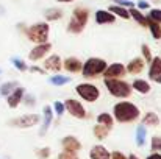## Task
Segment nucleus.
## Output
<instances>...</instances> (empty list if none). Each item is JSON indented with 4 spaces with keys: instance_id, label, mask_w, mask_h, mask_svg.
<instances>
[{
    "instance_id": "1",
    "label": "nucleus",
    "mask_w": 161,
    "mask_h": 159,
    "mask_svg": "<svg viewBox=\"0 0 161 159\" xmlns=\"http://www.w3.org/2000/svg\"><path fill=\"white\" fill-rule=\"evenodd\" d=\"M113 115L117 122L128 123L139 117V108L130 102H119L113 108Z\"/></svg>"
},
{
    "instance_id": "2",
    "label": "nucleus",
    "mask_w": 161,
    "mask_h": 159,
    "mask_svg": "<svg viewBox=\"0 0 161 159\" xmlns=\"http://www.w3.org/2000/svg\"><path fill=\"white\" fill-rule=\"evenodd\" d=\"M103 84L107 86L109 94L117 98H127L131 95V86L128 83L122 81L120 78H105Z\"/></svg>"
},
{
    "instance_id": "3",
    "label": "nucleus",
    "mask_w": 161,
    "mask_h": 159,
    "mask_svg": "<svg viewBox=\"0 0 161 159\" xmlns=\"http://www.w3.org/2000/svg\"><path fill=\"white\" fill-rule=\"evenodd\" d=\"M88 17H89V13L86 8H75L74 13H72V19L69 20V25H67V30L70 33H81L83 28L86 27L88 24Z\"/></svg>"
},
{
    "instance_id": "4",
    "label": "nucleus",
    "mask_w": 161,
    "mask_h": 159,
    "mask_svg": "<svg viewBox=\"0 0 161 159\" xmlns=\"http://www.w3.org/2000/svg\"><path fill=\"white\" fill-rule=\"evenodd\" d=\"M107 61L102 58H89L86 59V62L81 66V73L86 78H92L97 77L100 73H103V70L107 69Z\"/></svg>"
},
{
    "instance_id": "5",
    "label": "nucleus",
    "mask_w": 161,
    "mask_h": 159,
    "mask_svg": "<svg viewBox=\"0 0 161 159\" xmlns=\"http://www.w3.org/2000/svg\"><path fill=\"white\" fill-rule=\"evenodd\" d=\"M49 31H50V27L47 24H35L27 30V36L30 41L36 44H44L49 39Z\"/></svg>"
},
{
    "instance_id": "6",
    "label": "nucleus",
    "mask_w": 161,
    "mask_h": 159,
    "mask_svg": "<svg viewBox=\"0 0 161 159\" xmlns=\"http://www.w3.org/2000/svg\"><path fill=\"white\" fill-rule=\"evenodd\" d=\"M75 91H77L78 97H81L83 100H86V102H89V103L96 102V100L100 97L99 87L94 86V84H91V83H80V84H77Z\"/></svg>"
},
{
    "instance_id": "7",
    "label": "nucleus",
    "mask_w": 161,
    "mask_h": 159,
    "mask_svg": "<svg viewBox=\"0 0 161 159\" xmlns=\"http://www.w3.org/2000/svg\"><path fill=\"white\" fill-rule=\"evenodd\" d=\"M39 119L41 117L38 114H24L20 117H16V119L9 120V125L16 126V128H31V126L39 123Z\"/></svg>"
},
{
    "instance_id": "8",
    "label": "nucleus",
    "mask_w": 161,
    "mask_h": 159,
    "mask_svg": "<svg viewBox=\"0 0 161 159\" xmlns=\"http://www.w3.org/2000/svg\"><path fill=\"white\" fill-rule=\"evenodd\" d=\"M64 109H67L69 114L74 115L75 119H85V117H86V109L83 108V105H81L78 100L67 98L66 103H64Z\"/></svg>"
},
{
    "instance_id": "9",
    "label": "nucleus",
    "mask_w": 161,
    "mask_h": 159,
    "mask_svg": "<svg viewBox=\"0 0 161 159\" xmlns=\"http://www.w3.org/2000/svg\"><path fill=\"white\" fill-rule=\"evenodd\" d=\"M50 49H52V45L49 44V42H44V44H38L31 52L28 53V59L30 61H38V59H41V58H44L47 53L50 52Z\"/></svg>"
},
{
    "instance_id": "10",
    "label": "nucleus",
    "mask_w": 161,
    "mask_h": 159,
    "mask_svg": "<svg viewBox=\"0 0 161 159\" xmlns=\"http://www.w3.org/2000/svg\"><path fill=\"white\" fill-rule=\"evenodd\" d=\"M125 72L127 70H125V67L122 64L114 62L111 66H107V69L103 70V75H105V78H120V77L125 75Z\"/></svg>"
},
{
    "instance_id": "11",
    "label": "nucleus",
    "mask_w": 161,
    "mask_h": 159,
    "mask_svg": "<svg viewBox=\"0 0 161 159\" xmlns=\"http://www.w3.org/2000/svg\"><path fill=\"white\" fill-rule=\"evenodd\" d=\"M61 145H63V150L64 151H70V153H77L80 148H81V144L77 137L74 136H66L63 140H61Z\"/></svg>"
},
{
    "instance_id": "12",
    "label": "nucleus",
    "mask_w": 161,
    "mask_h": 159,
    "mask_svg": "<svg viewBox=\"0 0 161 159\" xmlns=\"http://www.w3.org/2000/svg\"><path fill=\"white\" fill-rule=\"evenodd\" d=\"M24 94H25V91H24V87H20V86H17L6 98V102H8V106L9 108H17V106L20 105V102L24 100Z\"/></svg>"
},
{
    "instance_id": "13",
    "label": "nucleus",
    "mask_w": 161,
    "mask_h": 159,
    "mask_svg": "<svg viewBox=\"0 0 161 159\" xmlns=\"http://www.w3.org/2000/svg\"><path fill=\"white\" fill-rule=\"evenodd\" d=\"M42 66H44V70L59 72L61 67H63V61H61V58H59L58 55H52V56H49V58L42 62Z\"/></svg>"
},
{
    "instance_id": "14",
    "label": "nucleus",
    "mask_w": 161,
    "mask_h": 159,
    "mask_svg": "<svg viewBox=\"0 0 161 159\" xmlns=\"http://www.w3.org/2000/svg\"><path fill=\"white\" fill-rule=\"evenodd\" d=\"M81 61L78 59V58H75V56H69V58H66L64 61H63V67L67 70V72H72V73H75V72H80L81 70Z\"/></svg>"
},
{
    "instance_id": "15",
    "label": "nucleus",
    "mask_w": 161,
    "mask_h": 159,
    "mask_svg": "<svg viewBox=\"0 0 161 159\" xmlns=\"http://www.w3.org/2000/svg\"><path fill=\"white\" fill-rule=\"evenodd\" d=\"M116 20L114 14L109 13V11H105V9H97L96 11V22L99 25H103V24H113Z\"/></svg>"
},
{
    "instance_id": "16",
    "label": "nucleus",
    "mask_w": 161,
    "mask_h": 159,
    "mask_svg": "<svg viewBox=\"0 0 161 159\" xmlns=\"http://www.w3.org/2000/svg\"><path fill=\"white\" fill-rule=\"evenodd\" d=\"M42 112H44V122H42V128H41V131H39V134L41 136H44L46 133H47V130L50 128V123H52V117H53V111H52V106H44V109H42Z\"/></svg>"
},
{
    "instance_id": "17",
    "label": "nucleus",
    "mask_w": 161,
    "mask_h": 159,
    "mask_svg": "<svg viewBox=\"0 0 161 159\" xmlns=\"http://www.w3.org/2000/svg\"><path fill=\"white\" fill-rule=\"evenodd\" d=\"M109 156H111V153L103 145H94L89 151V158L91 159H109Z\"/></svg>"
},
{
    "instance_id": "18",
    "label": "nucleus",
    "mask_w": 161,
    "mask_h": 159,
    "mask_svg": "<svg viewBox=\"0 0 161 159\" xmlns=\"http://www.w3.org/2000/svg\"><path fill=\"white\" fill-rule=\"evenodd\" d=\"M142 69H144V59L142 58H135V59H131L128 62V66H127L125 70L128 73H131V75H136V73H141Z\"/></svg>"
},
{
    "instance_id": "19",
    "label": "nucleus",
    "mask_w": 161,
    "mask_h": 159,
    "mask_svg": "<svg viewBox=\"0 0 161 159\" xmlns=\"http://www.w3.org/2000/svg\"><path fill=\"white\" fill-rule=\"evenodd\" d=\"M161 75V58H152L150 61V69H149V77L153 80L155 77Z\"/></svg>"
},
{
    "instance_id": "20",
    "label": "nucleus",
    "mask_w": 161,
    "mask_h": 159,
    "mask_svg": "<svg viewBox=\"0 0 161 159\" xmlns=\"http://www.w3.org/2000/svg\"><path fill=\"white\" fill-rule=\"evenodd\" d=\"M128 14H130V17H133L141 27H147V17H146L138 8H133V6H131V9L128 11Z\"/></svg>"
},
{
    "instance_id": "21",
    "label": "nucleus",
    "mask_w": 161,
    "mask_h": 159,
    "mask_svg": "<svg viewBox=\"0 0 161 159\" xmlns=\"http://www.w3.org/2000/svg\"><path fill=\"white\" fill-rule=\"evenodd\" d=\"M136 92H139V94H149L150 92V84L146 81V80H135L133 81V86H131Z\"/></svg>"
},
{
    "instance_id": "22",
    "label": "nucleus",
    "mask_w": 161,
    "mask_h": 159,
    "mask_svg": "<svg viewBox=\"0 0 161 159\" xmlns=\"http://www.w3.org/2000/svg\"><path fill=\"white\" fill-rule=\"evenodd\" d=\"M142 125H149V126H157V125H160V117L155 114V112H152V111H149V112H146V115L142 117Z\"/></svg>"
},
{
    "instance_id": "23",
    "label": "nucleus",
    "mask_w": 161,
    "mask_h": 159,
    "mask_svg": "<svg viewBox=\"0 0 161 159\" xmlns=\"http://www.w3.org/2000/svg\"><path fill=\"white\" fill-rule=\"evenodd\" d=\"M146 137H147L146 125H138V128H136V145H138V147H144Z\"/></svg>"
},
{
    "instance_id": "24",
    "label": "nucleus",
    "mask_w": 161,
    "mask_h": 159,
    "mask_svg": "<svg viewBox=\"0 0 161 159\" xmlns=\"http://www.w3.org/2000/svg\"><path fill=\"white\" fill-rule=\"evenodd\" d=\"M97 123L99 125H103V126H107V128H113V123H114V119L108 114V112H102V114H99L97 115Z\"/></svg>"
},
{
    "instance_id": "25",
    "label": "nucleus",
    "mask_w": 161,
    "mask_h": 159,
    "mask_svg": "<svg viewBox=\"0 0 161 159\" xmlns=\"http://www.w3.org/2000/svg\"><path fill=\"white\" fill-rule=\"evenodd\" d=\"M108 11H109V13H114L116 16H119V17H122V19H130L128 9H125V8L120 6V5H111Z\"/></svg>"
},
{
    "instance_id": "26",
    "label": "nucleus",
    "mask_w": 161,
    "mask_h": 159,
    "mask_svg": "<svg viewBox=\"0 0 161 159\" xmlns=\"http://www.w3.org/2000/svg\"><path fill=\"white\" fill-rule=\"evenodd\" d=\"M147 27L150 28L153 39H160L161 38V25L160 24L155 22V20H152V19H147Z\"/></svg>"
},
{
    "instance_id": "27",
    "label": "nucleus",
    "mask_w": 161,
    "mask_h": 159,
    "mask_svg": "<svg viewBox=\"0 0 161 159\" xmlns=\"http://www.w3.org/2000/svg\"><path fill=\"white\" fill-rule=\"evenodd\" d=\"M17 87V83L16 81H8V83H3L2 86H0V95H3V97H8L14 89Z\"/></svg>"
},
{
    "instance_id": "28",
    "label": "nucleus",
    "mask_w": 161,
    "mask_h": 159,
    "mask_svg": "<svg viewBox=\"0 0 161 159\" xmlns=\"http://www.w3.org/2000/svg\"><path fill=\"white\" fill-rule=\"evenodd\" d=\"M49 83H50V84H53V86H64V84L70 83V77H64V75H53V77H50Z\"/></svg>"
},
{
    "instance_id": "29",
    "label": "nucleus",
    "mask_w": 161,
    "mask_h": 159,
    "mask_svg": "<svg viewBox=\"0 0 161 159\" xmlns=\"http://www.w3.org/2000/svg\"><path fill=\"white\" fill-rule=\"evenodd\" d=\"M108 134H109V128L103 126V125H99V123L94 126V136H96L97 139L103 140L105 137H108Z\"/></svg>"
},
{
    "instance_id": "30",
    "label": "nucleus",
    "mask_w": 161,
    "mask_h": 159,
    "mask_svg": "<svg viewBox=\"0 0 161 159\" xmlns=\"http://www.w3.org/2000/svg\"><path fill=\"white\" fill-rule=\"evenodd\" d=\"M44 16H46L47 20H58V19L63 17V11L58 9V8H49V9L44 13Z\"/></svg>"
},
{
    "instance_id": "31",
    "label": "nucleus",
    "mask_w": 161,
    "mask_h": 159,
    "mask_svg": "<svg viewBox=\"0 0 161 159\" xmlns=\"http://www.w3.org/2000/svg\"><path fill=\"white\" fill-rule=\"evenodd\" d=\"M11 62H13V66L17 69V70H20V72H25L28 67H27V64L24 62V59H20V58H11Z\"/></svg>"
},
{
    "instance_id": "32",
    "label": "nucleus",
    "mask_w": 161,
    "mask_h": 159,
    "mask_svg": "<svg viewBox=\"0 0 161 159\" xmlns=\"http://www.w3.org/2000/svg\"><path fill=\"white\" fill-rule=\"evenodd\" d=\"M152 150L160 151L161 150V136H153L152 137Z\"/></svg>"
},
{
    "instance_id": "33",
    "label": "nucleus",
    "mask_w": 161,
    "mask_h": 159,
    "mask_svg": "<svg viewBox=\"0 0 161 159\" xmlns=\"http://www.w3.org/2000/svg\"><path fill=\"white\" fill-rule=\"evenodd\" d=\"M149 19H152V20H155V22L161 24V9L153 8V9L150 11V17H149Z\"/></svg>"
},
{
    "instance_id": "34",
    "label": "nucleus",
    "mask_w": 161,
    "mask_h": 159,
    "mask_svg": "<svg viewBox=\"0 0 161 159\" xmlns=\"http://www.w3.org/2000/svg\"><path fill=\"white\" fill-rule=\"evenodd\" d=\"M141 50H142V56H144V59H146V62H150L152 61V55H150V49L146 45V44H142L141 45Z\"/></svg>"
},
{
    "instance_id": "35",
    "label": "nucleus",
    "mask_w": 161,
    "mask_h": 159,
    "mask_svg": "<svg viewBox=\"0 0 161 159\" xmlns=\"http://www.w3.org/2000/svg\"><path fill=\"white\" fill-rule=\"evenodd\" d=\"M52 111H55V114H58V115H63V114H64V103H61V102H55Z\"/></svg>"
},
{
    "instance_id": "36",
    "label": "nucleus",
    "mask_w": 161,
    "mask_h": 159,
    "mask_svg": "<svg viewBox=\"0 0 161 159\" xmlns=\"http://www.w3.org/2000/svg\"><path fill=\"white\" fill-rule=\"evenodd\" d=\"M58 159H78L77 153H70V151H63L58 155Z\"/></svg>"
},
{
    "instance_id": "37",
    "label": "nucleus",
    "mask_w": 161,
    "mask_h": 159,
    "mask_svg": "<svg viewBox=\"0 0 161 159\" xmlns=\"http://www.w3.org/2000/svg\"><path fill=\"white\" fill-rule=\"evenodd\" d=\"M36 155L41 159H47L50 156V148H47V147H46V148H39V150L36 151Z\"/></svg>"
},
{
    "instance_id": "38",
    "label": "nucleus",
    "mask_w": 161,
    "mask_h": 159,
    "mask_svg": "<svg viewBox=\"0 0 161 159\" xmlns=\"http://www.w3.org/2000/svg\"><path fill=\"white\" fill-rule=\"evenodd\" d=\"M109 159H127L120 151H114V153H111V156H109Z\"/></svg>"
},
{
    "instance_id": "39",
    "label": "nucleus",
    "mask_w": 161,
    "mask_h": 159,
    "mask_svg": "<svg viewBox=\"0 0 161 159\" xmlns=\"http://www.w3.org/2000/svg\"><path fill=\"white\" fill-rule=\"evenodd\" d=\"M25 103L28 106L35 105V97H33V95H27V97H25Z\"/></svg>"
},
{
    "instance_id": "40",
    "label": "nucleus",
    "mask_w": 161,
    "mask_h": 159,
    "mask_svg": "<svg viewBox=\"0 0 161 159\" xmlns=\"http://www.w3.org/2000/svg\"><path fill=\"white\" fill-rule=\"evenodd\" d=\"M138 8H139V9H147V8H149V3H147V2H139V3H138Z\"/></svg>"
},
{
    "instance_id": "41",
    "label": "nucleus",
    "mask_w": 161,
    "mask_h": 159,
    "mask_svg": "<svg viewBox=\"0 0 161 159\" xmlns=\"http://www.w3.org/2000/svg\"><path fill=\"white\" fill-rule=\"evenodd\" d=\"M119 5H122V6H133V3L127 2V0H119Z\"/></svg>"
},
{
    "instance_id": "42",
    "label": "nucleus",
    "mask_w": 161,
    "mask_h": 159,
    "mask_svg": "<svg viewBox=\"0 0 161 159\" xmlns=\"http://www.w3.org/2000/svg\"><path fill=\"white\" fill-rule=\"evenodd\" d=\"M147 159H161V155H160V153H157V151H155V153H152L150 156H147Z\"/></svg>"
},
{
    "instance_id": "43",
    "label": "nucleus",
    "mask_w": 161,
    "mask_h": 159,
    "mask_svg": "<svg viewBox=\"0 0 161 159\" xmlns=\"http://www.w3.org/2000/svg\"><path fill=\"white\" fill-rule=\"evenodd\" d=\"M31 72H39V73H44V70H42V69H39V67H31Z\"/></svg>"
},
{
    "instance_id": "44",
    "label": "nucleus",
    "mask_w": 161,
    "mask_h": 159,
    "mask_svg": "<svg viewBox=\"0 0 161 159\" xmlns=\"http://www.w3.org/2000/svg\"><path fill=\"white\" fill-rule=\"evenodd\" d=\"M153 80H155V81H157V83H160V84H161V75H158V77H155V78H153Z\"/></svg>"
},
{
    "instance_id": "45",
    "label": "nucleus",
    "mask_w": 161,
    "mask_h": 159,
    "mask_svg": "<svg viewBox=\"0 0 161 159\" xmlns=\"http://www.w3.org/2000/svg\"><path fill=\"white\" fill-rule=\"evenodd\" d=\"M127 159H139V158H138L136 155H130V156H128V158H127Z\"/></svg>"
},
{
    "instance_id": "46",
    "label": "nucleus",
    "mask_w": 161,
    "mask_h": 159,
    "mask_svg": "<svg viewBox=\"0 0 161 159\" xmlns=\"http://www.w3.org/2000/svg\"><path fill=\"white\" fill-rule=\"evenodd\" d=\"M56 2H61V3H69V2H74V0H56Z\"/></svg>"
},
{
    "instance_id": "47",
    "label": "nucleus",
    "mask_w": 161,
    "mask_h": 159,
    "mask_svg": "<svg viewBox=\"0 0 161 159\" xmlns=\"http://www.w3.org/2000/svg\"><path fill=\"white\" fill-rule=\"evenodd\" d=\"M0 73H2V69H0Z\"/></svg>"
},
{
    "instance_id": "48",
    "label": "nucleus",
    "mask_w": 161,
    "mask_h": 159,
    "mask_svg": "<svg viewBox=\"0 0 161 159\" xmlns=\"http://www.w3.org/2000/svg\"><path fill=\"white\" fill-rule=\"evenodd\" d=\"M116 2H119V0H116Z\"/></svg>"
}]
</instances>
